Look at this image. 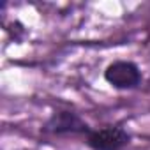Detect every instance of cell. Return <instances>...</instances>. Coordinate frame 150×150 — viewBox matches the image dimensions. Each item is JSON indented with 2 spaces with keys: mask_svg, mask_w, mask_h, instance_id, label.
Listing matches in <instances>:
<instances>
[{
  "mask_svg": "<svg viewBox=\"0 0 150 150\" xmlns=\"http://www.w3.org/2000/svg\"><path fill=\"white\" fill-rule=\"evenodd\" d=\"M104 78L110 85L115 88L125 90V88H134L141 81V72L136 64L132 62H113L106 67L104 71Z\"/></svg>",
  "mask_w": 150,
  "mask_h": 150,
  "instance_id": "obj_1",
  "label": "cell"
},
{
  "mask_svg": "<svg viewBox=\"0 0 150 150\" xmlns=\"http://www.w3.org/2000/svg\"><path fill=\"white\" fill-rule=\"evenodd\" d=\"M129 139L131 136L122 127H104L88 132L87 143L92 150H122Z\"/></svg>",
  "mask_w": 150,
  "mask_h": 150,
  "instance_id": "obj_2",
  "label": "cell"
},
{
  "mask_svg": "<svg viewBox=\"0 0 150 150\" xmlns=\"http://www.w3.org/2000/svg\"><path fill=\"white\" fill-rule=\"evenodd\" d=\"M44 132L48 134H67V132H87L88 125L76 115L71 111H58L55 113L42 127Z\"/></svg>",
  "mask_w": 150,
  "mask_h": 150,
  "instance_id": "obj_3",
  "label": "cell"
}]
</instances>
